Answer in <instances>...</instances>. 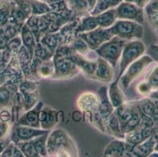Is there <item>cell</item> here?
<instances>
[{
	"instance_id": "1",
	"label": "cell",
	"mask_w": 158,
	"mask_h": 157,
	"mask_svg": "<svg viewBox=\"0 0 158 157\" xmlns=\"http://www.w3.org/2000/svg\"><path fill=\"white\" fill-rule=\"evenodd\" d=\"M47 152L52 156H77V146L69 135L62 129L50 131L47 139Z\"/></svg>"
},
{
	"instance_id": "2",
	"label": "cell",
	"mask_w": 158,
	"mask_h": 157,
	"mask_svg": "<svg viewBox=\"0 0 158 157\" xmlns=\"http://www.w3.org/2000/svg\"><path fill=\"white\" fill-rule=\"evenodd\" d=\"M146 48L144 43L140 39L127 41L123 46L121 56L119 60L120 72L116 80H120V77L127 67L135 60L144 55Z\"/></svg>"
},
{
	"instance_id": "3",
	"label": "cell",
	"mask_w": 158,
	"mask_h": 157,
	"mask_svg": "<svg viewBox=\"0 0 158 157\" xmlns=\"http://www.w3.org/2000/svg\"><path fill=\"white\" fill-rule=\"evenodd\" d=\"M109 29L113 35L126 41L141 39L144 35L143 24L127 20H117Z\"/></svg>"
},
{
	"instance_id": "4",
	"label": "cell",
	"mask_w": 158,
	"mask_h": 157,
	"mask_svg": "<svg viewBox=\"0 0 158 157\" xmlns=\"http://www.w3.org/2000/svg\"><path fill=\"white\" fill-rule=\"evenodd\" d=\"M153 61L154 60H153V58L148 54L143 55L139 59L135 60L134 62L131 63L126 68L120 77L119 80L120 83V87L125 90L128 88L135 80L139 79L146 71V69Z\"/></svg>"
},
{
	"instance_id": "5",
	"label": "cell",
	"mask_w": 158,
	"mask_h": 157,
	"mask_svg": "<svg viewBox=\"0 0 158 157\" xmlns=\"http://www.w3.org/2000/svg\"><path fill=\"white\" fill-rule=\"evenodd\" d=\"M126 42H127L126 40L122 39L118 36L114 35L111 39L108 40L106 43L102 44L94 51L99 57L107 60L114 68L119 63L122 50Z\"/></svg>"
},
{
	"instance_id": "6",
	"label": "cell",
	"mask_w": 158,
	"mask_h": 157,
	"mask_svg": "<svg viewBox=\"0 0 158 157\" xmlns=\"http://www.w3.org/2000/svg\"><path fill=\"white\" fill-rule=\"evenodd\" d=\"M48 132H50V130L14 123L10 128V138L11 142H14V144H17L20 142L30 141L33 138L48 133Z\"/></svg>"
},
{
	"instance_id": "7",
	"label": "cell",
	"mask_w": 158,
	"mask_h": 157,
	"mask_svg": "<svg viewBox=\"0 0 158 157\" xmlns=\"http://www.w3.org/2000/svg\"><path fill=\"white\" fill-rule=\"evenodd\" d=\"M117 20H127L143 24L145 21L144 9L133 3L122 2L115 8Z\"/></svg>"
},
{
	"instance_id": "8",
	"label": "cell",
	"mask_w": 158,
	"mask_h": 157,
	"mask_svg": "<svg viewBox=\"0 0 158 157\" xmlns=\"http://www.w3.org/2000/svg\"><path fill=\"white\" fill-rule=\"evenodd\" d=\"M113 36L114 35L110 32L109 28H102L100 27H98L92 31L80 33L77 35V37L84 40L88 45L89 48L92 50H95L102 44L111 39Z\"/></svg>"
},
{
	"instance_id": "9",
	"label": "cell",
	"mask_w": 158,
	"mask_h": 157,
	"mask_svg": "<svg viewBox=\"0 0 158 157\" xmlns=\"http://www.w3.org/2000/svg\"><path fill=\"white\" fill-rule=\"evenodd\" d=\"M55 68L54 79H69L80 71L77 65L67 57H53Z\"/></svg>"
},
{
	"instance_id": "10",
	"label": "cell",
	"mask_w": 158,
	"mask_h": 157,
	"mask_svg": "<svg viewBox=\"0 0 158 157\" xmlns=\"http://www.w3.org/2000/svg\"><path fill=\"white\" fill-rule=\"evenodd\" d=\"M90 77L103 83L112 82L114 77L113 66L107 60L98 57L96 60V69L94 75Z\"/></svg>"
},
{
	"instance_id": "11",
	"label": "cell",
	"mask_w": 158,
	"mask_h": 157,
	"mask_svg": "<svg viewBox=\"0 0 158 157\" xmlns=\"http://www.w3.org/2000/svg\"><path fill=\"white\" fill-rule=\"evenodd\" d=\"M43 107H44L43 102L39 101L38 103L32 109L24 112L20 116L19 119H18V122L16 123L19 125H24V126H31L34 128H40L39 112Z\"/></svg>"
},
{
	"instance_id": "12",
	"label": "cell",
	"mask_w": 158,
	"mask_h": 157,
	"mask_svg": "<svg viewBox=\"0 0 158 157\" xmlns=\"http://www.w3.org/2000/svg\"><path fill=\"white\" fill-rule=\"evenodd\" d=\"M98 110L102 117L105 123L107 120L108 117L110 116L114 111L113 105L110 102L109 96H108L107 86H103L98 90ZM106 125V124H105Z\"/></svg>"
},
{
	"instance_id": "13",
	"label": "cell",
	"mask_w": 158,
	"mask_h": 157,
	"mask_svg": "<svg viewBox=\"0 0 158 157\" xmlns=\"http://www.w3.org/2000/svg\"><path fill=\"white\" fill-rule=\"evenodd\" d=\"M77 105L82 112H86V111L94 112L98 110V94L90 91L82 93L77 99Z\"/></svg>"
},
{
	"instance_id": "14",
	"label": "cell",
	"mask_w": 158,
	"mask_h": 157,
	"mask_svg": "<svg viewBox=\"0 0 158 157\" xmlns=\"http://www.w3.org/2000/svg\"><path fill=\"white\" fill-rule=\"evenodd\" d=\"M39 119L41 129L51 130V129L58 123L57 112L50 107L44 106L39 112Z\"/></svg>"
},
{
	"instance_id": "15",
	"label": "cell",
	"mask_w": 158,
	"mask_h": 157,
	"mask_svg": "<svg viewBox=\"0 0 158 157\" xmlns=\"http://www.w3.org/2000/svg\"><path fill=\"white\" fill-rule=\"evenodd\" d=\"M108 96L114 109L127 101L125 95L121 90V87L119 85V80H115L110 83L108 88Z\"/></svg>"
},
{
	"instance_id": "16",
	"label": "cell",
	"mask_w": 158,
	"mask_h": 157,
	"mask_svg": "<svg viewBox=\"0 0 158 157\" xmlns=\"http://www.w3.org/2000/svg\"><path fill=\"white\" fill-rule=\"evenodd\" d=\"M104 156H127L126 142L119 139L110 142L103 152Z\"/></svg>"
},
{
	"instance_id": "17",
	"label": "cell",
	"mask_w": 158,
	"mask_h": 157,
	"mask_svg": "<svg viewBox=\"0 0 158 157\" xmlns=\"http://www.w3.org/2000/svg\"><path fill=\"white\" fill-rule=\"evenodd\" d=\"M21 34L23 46L26 47L27 50L29 51L31 57H33V56H34V50H35V45H36V40H35V35L31 31V30L25 24L21 28Z\"/></svg>"
},
{
	"instance_id": "18",
	"label": "cell",
	"mask_w": 158,
	"mask_h": 157,
	"mask_svg": "<svg viewBox=\"0 0 158 157\" xmlns=\"http://www.w3.org/2000/svg\"><path fill=\"white\" fill-rule=\"evenodd\" d=\"M97 20L98 27L102 28H110L117 21L116 10L114 9H110L97 16H94Z\"/></svg>"
},
{
	"instance_id": "19",
	"label": "cell",
	"mask_w": 158,
	"mask_h": 157,
	"mask_svg": "<svg viewBox=\"0 0 158 157\" xmlns=\"http://www.w3.org/2000/svg\"><path fill=\"white\" fill-rule=\"evenodd\" d=\"M155 143L151 138L134 145L131 152L133 156H149V155L154 151Z\"/></svg>"
},
{
	"instance_id": "20",
	"label": "cell",
	"mask_w": 158,
	"mask_h": 157,
	"mask_svg": "<svg viewBox=\"0 0 158 157\" xmlns=\"http://www.w3.org/2000/svg\"><path fill=\"white\" fill-rule=\"evenodd\" d=\"M105 124H106V133L113 135L118 139H122V140L124 139V135L125 134L122 131L120 122L113 112L108 117Z\"/></svg>"
},
{
	"instance_id": "21",
	"label": "cell",
	"mask_w": 158,
	"mask_h": 157,
	"mask_svg": "<svg viewBox=\"0 0 158 157\" xmlns=\"http://www.w3.org/2000/svg\"><path fill=\"white\" fill-rule=\"evenodd\" d=\"M40 42L54 53L57 47L64 44L63 39L59 31L44 34L42 38L40 39Z\"/></svg>"
},
{
	"instance_id": "22",
	"label": "cell",
	"mask_w": 158,
	"mask_h": 157,
	"mask_svg": "<svg viewBox=\"0 0 158 157\" xmlns=\"http://www.w3.org/2000/svg\"><path fill=\"white\" fill-rule=\"evenodd\" d=\"M55 74L54 59L51 58L48 60H42L36 71L37 78L44 79H54Z\"/></svg>"
},
{
	"instance_id": "23",
	"label": "cell",
	"mask_w": 158,
	"mask_h": 157,
	"mask_svg": "<svg viewBox=\"0 0 158 157\" xmlns=\"http://www.w3.org/2000/svg\"><path fill=\"white\" fill-rule=\"evenodd\" d=\"M122 2L123 0H97L95 6L89 14L91 16H97L108 10L116 8Z\"/></svg>"
},
{
	"instance_id": "24",
	"label": "cell",
	"mask_w": 158,
	"mask_h": 157,
	"mask_svg": "<svg viewBox=\"0 0 158 157\" xmlns=\"http://www.w3.org/2000/svg\"><path fill=\"white\" fill-rule=\"evenodd\" d=\"M98 27L97 20L94 16L90 14L82 17L80 20V24L77 29V35H78L80 33L87 32V31H92Z\"/></svg>"
},
{
	"instance_id": "25",
	"label": "cell",
	"mask_w": 158,
	"mask_h": 157,
	"mask_svg": "<svg viewBox=\"0 0 158 157\" xmlns=\"http://www.w3.org/2000/svg\"><path fill=\"white\" fill-rule=\"evenodd\" d=\"M31 8V15L41 16L52 11L51 5L42 0H28Z\"/></svg>"
},
{
	"instance_id": "26",
	"label": "cell",
	"mask_w": 158,
	"mask_h": 157,
	"mask_svg": "<svg viewBox=\"0 0 158 157\" xmlns=\"http://www.w3.org/2000/svg\"><path fill=\"white\" fill-rule=\"evenodd\" d=\"M137 104L139 109L144 116L153 117L156 114V105L154 101L149 98V97L138 101Z\"/></svg>"
},
{
	"instance_id": "27",
	"label": "cell",
	"mask_w": 158,
	"mask_h": 157,
	"mask_svg": "<svg viewBox=\"0 0 158 157\" xmlns=\"http://www.w3.org/2000/svg\"><path fill=\"white\" fill-rule=\"evenodd\" d=\"M14 96V93H11L6 87L5 85H1L0 86V108L12 107Z\"/></svg>"
},
{
	"instance_id": "28",
	"label": "cell",
	"mask_w": 158,
	"mask_h": 157,
	"mask_svg": "<svg viewBox=\"0 0 158 157\" xmlns=\"http://www.w3.org/2000/svg\"><path fill=\"white\" fill-rule=\"evenodd\" d=\"M54 52L47 48L41 42H38V43H36L35 50H34V56L33 57H36L42 60H45L52 58L54 57Z\"/></svg>"
},
{
	"instance_id": "29",
	"label": "cell",
	"mask_w": 158,
	"mask_h": 157,
	"mask_svg": "<svg viewBox=\"0 0 158 157\" xmlns=\"http://www.w3.org/2000/svg\"><path fill=\"white\" fill-rule=\"evenodd\" d=\"M69 46L75 52H77V54L84 56V57H85L90 51V49L89 48L88 45L86 43V42L82 39L81 38H80V37H77L75 39L70 43Z\"/></svg>"
},
{
	"instance_id": "30",
	"label": "cell",
	"mask_w": 158,
	"mask_h": 157,
	"mask_svg": "<svg viewBox=\"0 0 158 157\" xmlns=\"http://www.w3.org/2000/svg\"><path fill=\"white\" fill-rule=\"evenodd\" d=\"M50 132L48 133H46L43 135H40V136L36 137V138L31 139V142L35 145V149L38 151L39 154H40V156H47V139L48 134Z\"/></svg>"
},
{
	"instance_id": "31",
	"label": "cell",
	"mask_w": 158,
	"mask_h": 157,
	"mask_svg": "<svg viewBox=\"0 0 158 157\" xmlns=\"http://www.w3.org/2000/svg\"><path fill=\"white\" fill-rule=\"evenodd\" d=\"M11 10V1L0 2V28L6 24L9 21Z\"/></svg>"
},
{
	"instance_id": "32",
	"label": "cell",
	"mask_w": 158,
	"mask_h": 157,
	"mask_svg": "<svg viewBox=\"0 0 158 157\" xmlns=\"http://www.w3.org/2000/svg\"><path fill=\"white\" fill-rule=\"evenodd\" d=\"M20 148L23 153L25 156L34 157V156H40L38 151L35 149V145L32 143L31 140L27 141V142H20L18 143L15 144Z\"/></svg>"
},
{
	"instance_id": "33",
	"label": "cell",
	"mask_w": 158,
	"mask_h": 157,
	"mask_svg": "<svg viewBox=\"0 0 158 157\" xmlns=\"http://www.w3.org/2000/svg\"><path fill=\"white\" fill-rule=\"evenodd\" d=\"M23 98H24V110L25 112L29 109H32L34 106L38 103L39 101V91L38 90L35 91L30 92V93H24Z\"/></svg>"
},
{
	"instance_id": "34",
	"label": "cell",
	"mask_w": 158,
	"mask_h": 157,
	"mask_svg": "<svg viewBox=\"0 0 158 157\" xmlns=\"http://www.w3.org/2000/svg\"><path fill=\"white\" fill-rule=\"evenodd\" d=\"M145 14L147 17L148 21L149 22L150 25L157 31L158 33V10H154L146 6L145 7Z\"/></svg>"
},
{
	"instance_id": "35",
	"label": "cell",
	"mask_w": 158,
	"mask_h": 157,
	"mask_svg": "<svg viewBox=\"0 0 158 157\" xmlns=\"http://www.w3.org/2000/svg\"><path fill=\"white\" fill-rule=\"evenodd\" d=\"M36 90H38L37 89V84L36 83H35L34 80H27L26 79L25 80H23L21 83H20L19 86H18V91L21 94L30 93V92L35 91Z\"/></svg>"
},
{
	"instance_id": "36",
	"label": "cell",
	"mask_w": 158,
	"mask_h": 157,
	"mask_svg": "<svg viewBox=\"0 0 158 157\" xmlns=\"http://www.w3.org/2000/svg\"><path fill=\"white\" fill-rule=\"evenodd\" d=\"M21 46H22V40H21V36L17 35V36L14 37L8 41L6 49L16 53L21 48Z\"/></svg>"
},
{
	"instance_id": "37",
	"label": "cell",
	"mask_w": 158,
	"mask_h": 157,
	"mask_svg": "<svg viewBox=\"0 0 158 157\" xmlns=\"http://www.w3.org/2000/svg\"><path fill=\"white\" fill-rule=\"evenodd\" d=\"M136 90H137L138 93H139L142 96H149V94L151 93L153 88L152 86L148 83L147 81H143L139 83L136 86Z\"/></svg>"
},
{
	"instance_id": "38",
	"label": "cell",
	"mask_w": 158,
	"mask_h": 157,
	"mask_svg": "<svg viewBox=\"0 0 158 157\" xmlns=\"http://www.w3.org/2000/svg\"><path fill=\"white\" fill-rule=\"evenodd\" d=\"M10 123L0 121V139H4L10 137Z\"/></svg>"
},
{
	"instance_id": "39",
	"label": "cell",
	"mask_w": 158,
	"mask_h": 157,
	"mask_svg": "<svg viewBox=\"0 0 158 157\" xmlns=\"http://www.w3.org/2000/svg\"><path fill=\"white\" fill-rule=\"evenodd\" d=\"M0 121L6 123L11 122V108H0Z\"/></svg>"
},
{
	"instance_id": "40",
	"label": "cell",
	"mask_w": 158,
	"mask_h": 157,
	"mask_svg": "<svg viewBox=\"0 0 158 157\" xmlns=\"http://www.w3.org/2000/svg\"><path fill=\"white\" fill-rule=\"evenodd\" d=\"M147 54L150 56L153 60L158 63V45L153 44V45L149 46Z\"/></svg>"
},
{
	"instance_id": "41",
	"label": "cell",
	"mask_w": 158,
	"mask_h": 157,
	"mask_svg": "<svg viewBox=\"0 0 158 157\" xmlns=\"http://www.w3.org/2000/svg\"><path fill=\"white\" fill-rule=\"evenodd\" d=\"M15 146V144L13 142H10L8 145L6 147L4 150L2 151L1 153V156L2 157H11L13 156V152H14V149Z\"/></svg>"
},
{
	"instance_id": "42",
	"label": "cell",
	"mask_w": 158,
	"mask_h": 157,
	"mask_svg": "<svg viewBox=\"0 0 158 157\" xmlns=\"http://www.w3.org/2000/svg\"><path fill=\"white\" fill-rule=\"evenodd\" d=\"M123 2H130V3H133L135 5L138 6L140 8L144 9L148 4L149 3V2L151 0H123Z\"/></svg>"
},
{
	"instance_id": "43",
	"label": "cell",
	"mask_w": 158,
	"mask_h": 157,
	"mask_svg": "<svg viewBox=\"0 0 158 157\" xmlns=\"http://www.w3.org/2000/svg\"><path fill=\"white\" fill-rule=\"evenodd\" d=\"M10 142L11 141L10 137H8L6 138H4V139H0V156H1V153H2V151L4 150V149H5Z\"/></svg>"
},
{
	"instance_id": "44",
	"label": "cell",
	"mask_w": 158,
	"mask_h": 157,
	"mask_svg": "<svg viewBox=\"0 0 158 157\" xmlns=\"http://www.w3.org/2000/svg\"><path fill=\"white\" fill-rule=\"evenodd\" d=\"M73 119L75 122H80L83 119V113L80 111H75L73 112Z\"/></svg>"
},
{
	"instance_id": "45",
	"label": "cell",
	"mask_w": 158,
	"mask_h": 157,
	"mask_svg": "<svg viewBox=\"0 0 158 157\" xmlns=\"http://www.w3.org/2000/svg\"><path fill=\"white\" fill-rule=\"evenodd\" d=\"M23 156H25L24 154L23 153L22 151L20 149L19 147H18L17 145H15L14 149V152H13V157H23Z\"/></svg>"
},
{
	"instance_id": "46",
	"label": "cell",
	"mask_w": 158,
	"mask_h": 157,
	"mask_svg": "<svg viewBox=\"0 0 158 157\" xmlns=\"http://www.w3.org/2000/svg\"><path fill=\"white\" fill-rule=\"evenodd\" d=\"M148 97L153 101H158V89H155V90H152L151 93H149Z\"/></svg>"
},
{
	"instance_id": "47",
	"label": "cell",
	"mask_w": 158,
	"mask_h": 157,
	"mask_svg": "<svg viewBox=\"0 0 158 157\" xmlns=\"http://www.w3.org/2000/svg\"><path fill=\"white\" fill-rule=\"evenodd\" d=\"M86 1H87V6H88V10L89 13H90L95 6L97 0H86Z\"/></svg>"
},
{
	"instance_id": "48",
	"label": "cell",
	"mask_w": 158,
	"mask_h": 157,
	"mask_svg": "<svg viewBox=\"0 0 158 157\" xmlns=\"http://www.w3.org/2000/svg\"><path fill=\"white\" fill-rule=\"evenodd\" d=\"M147 6L150 7L152 9H154V10H158V0H153V1H150L149 3L148 4Z\"/></svg>"
},
{
	"instance_id": "49",
	"label": "cell",
	"mask_w": 158,
	"mask_h": 157,
	"mask_svg": "<svg viewBox=\"0 0 158 157\" xmlns=\"http://www.w3.org/2000/svg\"><path fill=\"white\" fill-rule=\"evenodd\" d=\"M63 119H64V112L58 111L57 112V121H58V123H61Z\"/></svg>"
},
{
	"instance_id": "50",
	"label": "cell",
	"mask_w": 158,
	"mask_h": 157,
	"mask_svg": "<svg viewBox=\"0 0 158 157\" xmlns=\"http://www.w3.org/2000/svg\"><path fill=\"white\" fill-rule=\"evenodd\" d=\"M42 1H44V2H47L48 4H53V3H55L57 2H59L61 0H42Z\"/></svg>"
},
{
	"instance_id": "51",
	"label": "cell",
	"mask_w": 158,
	"mask_h": 157,
	"mask_svg": "<svg viewBox=\"0 0 158 157\" xmlns=\"http://www.w3.org/2000/svg\"><path fill=\"white\" fill-rule=\"evenodd\" d=\"M151 71L153 72H154L155 74L157 75V76H158V64H157V65L154 66V67H153V68L151 69Z\"/></svg>"
},
{
	"instance_id": "52",
	"label": "cell",
	"mask_w": 158,
	"mask_h": 157,
	"mask_svg": "<svg viewBox=\"0 0 158 157\" xmlns=\"http://www.w3.org/2000/svg\"><path fill=\"white\" fill-rule=\"evenodd\" d=\"M154 151L155 152H158V142L155 144L154 145Z\"/></svg>"
},
{
	"instance_id": "53",
	"label": "cell",
	"mask_w": 158,
	"mask_h": 157,
	"mask_svg": "<svg viewBox=\"0 0 158 157\" xmlns=\"http://www.w3.org/2000/svg\"><path fill=\"white\" fill-rule=\"evenodd\" d=\"M2 84V76H1V73H0V86Z\"/></svg>"
},
{
	"instance_id": "54",
	"label": "cell",
	"mask_w": 158,
	"mask_h": 157,
	"mask_svg": "<svg viewBox=\"0 0 158 157\" xmlns=\"http://www.w3.org/2000/svg\"><path fill=\"white\" fill-rule=\"evenodd\" d=\"M2 59V50H0V60Z\"/></svg>"
},
{
	"instance_id": "55",
	"label": "cell",
	"mask_w": 158,
	"mask_h": 157,
	"mask_svg": "<svg viewBox=\"0 0 158 157\" xmlns=\"http://www.w3.org/2000/svg\"><path fill=\"white\" fill-rule=\"evenodd\" d=\"M157 89H158V88H157Z\"/></svg>"
}]
</instances>
